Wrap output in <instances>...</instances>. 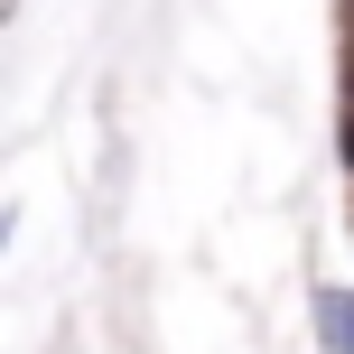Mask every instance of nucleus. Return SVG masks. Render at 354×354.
<instances>
[{
    "instance_id": "1",
    "label": "nucleus",
    "mask_w": 354,
    "mask_h": 354,
    "mask_svg": "<svg viewBox=\"0 0 354 354\" xmlns=\"http://www.w3.org/2000/svg\"><path fill=\"white\" fill-rule=\"evenodd\" d=\"M317 336H326V354H354V299H345V289L317 299Z\"/></svg>"
}]
</instances>
